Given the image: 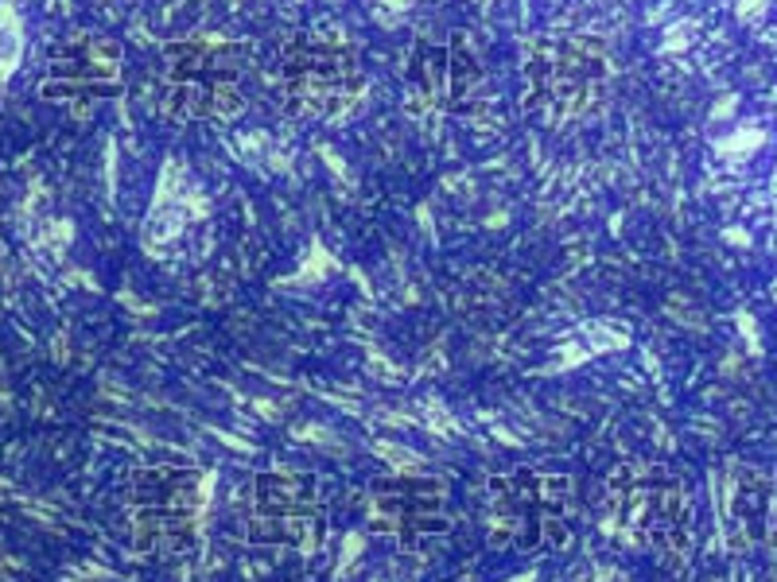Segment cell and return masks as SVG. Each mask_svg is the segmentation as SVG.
Instances as JSON below:
<instances>
[{
    "mask_svg": "<svg viewBox=\"0 0 777 582\" xmlns=\"http://www.w3.org/2000/svg\"><path fill=\"white\" fill-rule=\"evenodd\" d=\"M610 82V62L594 39H536L525 58V113L544 128H567L599 113Z\"/></svg>",
    "mask_w": 777,
    "mask_h": 582,
    "instance_id": "1",
    "label": "cell"
},
{
    "mask_svg": "<svg viewBox=\"0 0 777 582\" xmlns=\"http://www.w3.org/2000/svg\"><path fill=\"white\" fill-rule=\"evenodd\" d=\"M160 109L171 121H226L241 109V62L218 39H179L160 66Z\"/></svg>",
    "mask_w": 777,
    "mask_h": 582,
    "instance_id": "2",
    "label": "cell"
},
{
    "mask_svg": "<svg viewBox=\"0 0 777 582\" xmlns=\"http://www.w3.org/2000/svg\"><path fill=\"white\" fill-rule=\"evenodd\" d=\"M280 97L295 116H330L346 109L362 89V66L354 51L327 35H295L276 62Z\"/></svg>",
    "mask_w": 777,
    "mask_h": 582,
    "instance_id": "3",
    "label": "cell"
},
{
    "mask_svg": "<svg viewBox=\"0 0 777 582\" xmlns=\"http://www.w3.org/2000/svg\"><path fill=\"white\" fill-rule=\"evenodd\" d=\"M121 86V47L113 39H74L70 51L55 58L51 97H105Z\"/></svg>",
    "mask_w": 777,
    "mask_h": 582,
    "instance_id": "4",
    "label": "cell"
},
{
    "mask_svg": "<svg viewBox=\"0 0 777 582\" xmlns=\"http://www.w3.org/2000/svg\"><path fill=\"white\" fill-rule=\"evenodd\" d=\"M509 582H533V571H525V575H517V578H509Z\"/></svg>",
    "mask_w": 777,
    "mask_h": 582,
    "instance_id": "5",
    "label": "cell"
},
{
    "mask_svg": "<svg viewBox=\"0 0 777 582\" xmlns=\"http://www.w3.org/2000/svg\"><path fill=\"white\" fill-rule=\"evenodd\" d=\"M773 299H777V287H773Z\"/></svg>",
    "mask_w": 777,
    "mask_h": 582,
    "instance_id": "6",
    "label": "cell"
}]
</instances>
